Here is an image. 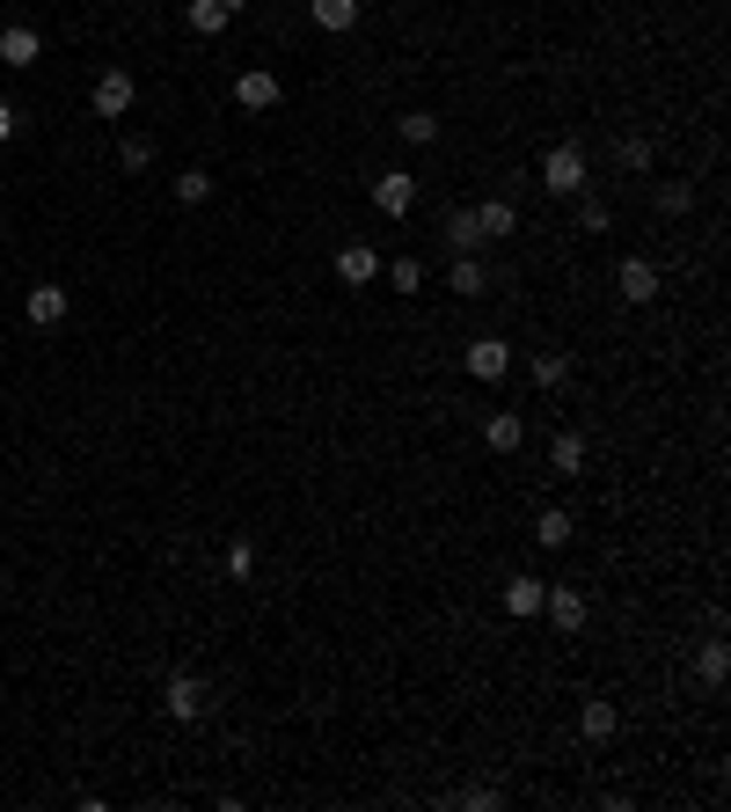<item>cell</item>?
<instances>
[{
  "label": "cell",
  "instance_id": "7a4b0ae2",
  "mask_svg": "<svg viewBox=\"0 0 731 812\" xmlns=\"http://www.w3.org/2000/svg\"><path fill=\"white\" fill-rule=\"evenodd\" d=\"M541 616L556 622L563 637H578L585 630V593L578 586H541Z\"/></svg>",
  "mask_w": 731,
  "mask_h": 812
},
{
  "label": "cell",
  "instance_id": "30bf717a",
  "mask_svg": "<svg viewBox=\"0 0 731 812\" xmlns=\"http://www.w3.org/2000/svg\"><path fill=\"white\" fill-rule=\"evenodd\" d=\"M23 315L37 322V330H59V322H67V286H29Z\"/></svg>",
  "mask_w": 731,
  "mask_h": 812
},
{
  "label": "cell",
  "instance_id": "3957f363",
  "mask_svg": "<svg viewBox=\"0 0 731 812\" xmlns=\"http://www.w3.org/2000/svg\"><path fill=\"white\" fill-rule=\"evenodd\" d=\"M541 183H549L556 198H578L585 191V154L578 147H556L549 162H541Z\"/></svg>",
  "mask_w": 731,
  "mask_h": 812
},
{
  "label": "cell",
  "instance_id": "836d02e7",
  "mask_svg": "<svg viewBox=\"0 0 731 812\" xmlns=\"http://www.w3.org/2000/svg\"><path fill=\"white\" fill-rule=\"evenodd\" d=\"M0 593H8V571H0Z\"/></svg>",
  "mask_w": 731,
  "mask_h": 812
},
{
  "label": "cell",
  "instance_id": "d6986e66",
  "mask_svg": "<svg viewBox=\"0 0 731 812\" xmlns=\"http://www.w3.org/2000/svg\"><path fill=\"white\" fill-rule=\"evenodd\" d=\"M446 249H454V256L483 249V227H476V213H446Z\"/></svg>",
  "mask_w": 731,
  "mask_h": 812
},
{
  "label": "cell",
  "instance_id": "9a60e30c",
  "mask_svg": "<svg viewBox=\"0 0 731 812\" xmlns=\"http://www.w3.org/2000/svg\"><path fill=\"white\" fill-rule=\"evenodd\" d=\"M308 15H315V29H329V37H344V29L359 23V0H308Z\"/></svg>",
  "mask_w": 731,
  "mask_h": 812
},
{
  "label": "cell",
  "instance_id": "ac0fdd59",
  "mask_svg": "<svg viewBox=\"0 0 731 812\" xmlns=\"http://www.w3.org/2000/svg\"><path fill=\"white\" fill-rule=\"evenodd\" d=\"M549 468H556V476H578V468H585V440H578V432H556V440H549Z\"/></svg>",
  "mask_w": 731,
  "mask_h": 812
},
{
  "label": "cell",
  "instance_id": "8fae6325",
  "mask_svg": "<svg viewBox=\"0 0 731 812\" xmlns=\"http://www.w3.org/2000/svg\"><path fill=\"white\" fill-rule=\"evenodd\" d=\"M476 227H483V242H498V235L519 227V205H512V198H483V205H476Z\"/></svg>",
  "mask_w": 731,
  "mask_h": 812
},
{
  "label": "cell",
  "instance_id": "7c38bea8",
  "mask_svg": "<svg viewBox=\"0 0 731 812\" xmlns=\"http://www.w3.org/2000/svg\"><path fill=\"white\" fill-rule=\"evenodd\" d=\"M519 440H527V425L512 418V410H490V425H483V446H490V454H519Z\"/></svg>",
  "mask_w": 731,
  "mask_h": 812
},
{
  "label": "cell",
  "instance_id": "484cf974",
  "mask_svg": "<svg viewBox=\"0 0 731 812\" xmlns=\"http://www.w3.org/2000/svg\"><path fill=\"white\" fill-rule=\"evenodd\" d=\"M695 673H703L709 689H717V681L731 673V652H724V644H703V659H695Z\"/></svg>",
  "mask_w": 731,
  "mask_h": 812
},
{
  "label": "cell",
  "instance_id": "52a82bcc",
  "mask_svg": "<svg viewBox=\"0 0 731 812\" xmlns=\"http://www.w3.org/2000/svg\"><path fill=\"white\" fill-rule=\"evenodd\" d=\"M468 373H476V381H505V373H512V345H505V337H476V345H468Z\"/></svg>",
  "mask_w": 731,
  "mask_h": 812
},
{
  "label": "cell",
  "instance_id": "277c9868",
  "mask_svg": "<svg viewBox=\"0 0 731 812\" xmlns=\"http://www.w3.org/2000/svg\"><path fill=\"white\" fill-rule=\"evenodd\" d=\"M614 286H622V300H630V308H644V300H658V264H651V256H622Z\"/></svg>",
  "mask_w": 731,
  "mask_h": 812
},
{
  "label": "cell",
  "instance_id": "8992f818",
  "mask_svg": "<svg viewBox=\"0 0 731 812\" xmlns=\"http://www.w3.org/2000/svg\"><path fill=\"white\" fill-rule=\"evenodd\" d=\"M132 96H140V81L110 67V74L96 81V96H88V103H96V118H124V110H132Z\"/></svg>",
  "mask_w": 731,
  "mask_h": 812
},
{
  "label": "cell",
  "instance_id": "9c48e42d",
  "mask_svg": "<svg viewBox=\"0 0 731 812\" xmlns=\"http://www.w3.org/2000/svg\"><path fill=\"white\" fill-rule=\"evenodd\" d=\"M37 51H45V37L29 23H8L0 29V67H37Z\"/></svg>",
  "mask_w": 731,
  "mask_h": 812
},
{
  "label": "cell",
  "instance_id": "d6a6232c",
  "mask_svg": "<svg viewBox=\"0 0 731 812\" xmlns=\"http://www.w3.org/2000/svg\"><path fill=\"white\" fill-rule=\"evenodd\" d=\"M8 132H15V110H8V103H0V140H8Z\"/></svg>",
  "mask_w": 731,
  "mask_h": 812
},
{
  "label": "cell",
  "instance_id": "2e32d148",
  "mask_svg": "<svg viewBox=\"0 0 731 812\" xmlns=\"http://www.w3.org/2000/svg\"><path fill=\"white\" fill-rule=\"evenodd\" d=\"M541 586H549V578H512V586H505V616L512 622L541 616Z\"/></svg>",
  "mask_w": 731,
  "mask_h": 812
},
{
  "label": "cell",
  "instance_id": "cb8c5ba5",
  "mask_svg": "<svg viewBox=\"0 0 731 812\" xmlns=\"http://www.w3.org/2000/svg\"><path fill=\"white\" fill-rule=\"evenodd\" d=\"M176 198H183V205H205V198H213V176H205V169H183V176H176Z\"/></svg>",
  "mask_w": 731,
  "mask_h": 812
},
{
  "label": "cell",
  "instance_id": "e0dca14e",
  "mask_svg": "<svg viewBox=\"0 0 731 812\" xmlns=\"http://www.w3.org/2000/svg\"><path fill=\"white\" fill-rule=\"evenodd\" d=\"M614 725H622V710H614V703H585V710H578V732L592 739V747H600V739H614Z\"/></svg>",
  "mask_w": 731,
  "mask_h": 812
},
{
  "label": "cell",
  "instance_id": "603a6c76",
  "mask_svg": "<svg viewBox=\"0 0 731 812\" xmlns=\"http://www.w3.org/2000/svg\"><path fill=\"white\" fill-rule=\"evenodd\" d=\"M403 140H410V147H432V140H439V118H432V110H410V118H403Z\"/></svg>",
  "mask_w": 731,
  "mask_h": 812
},
{
  "label": "cell",
  "instance_id": "83f0119b",
  "mask_svg": "<svg viewBox=\"0 0 731 812\" xmlns=\"http://www.w3.org/2000/svg\"><path fill=\"white\" fill-rule=\"evenodd\" d=\"M454 805H462V812H498V805H505V798H498V790H490V784H468L462 798H454Z\"/></svg>",
  "mask_w": 731,
  "mask_h": 812
},
{
  "label": "cell",
  "instance_id": "ba28073f",
  "mask_svg": "<svg viewBox=\"0 0 731 812\" xmlns=\"http://www.w3.org/2000/svg\"><path fill=\"white\" fill-rule=\"evenodd\" d=\"M235 15H242V0H191V8H183V23H191L197 37H219Z\"/></svg>",
  "mask_w": 731,
  "mask_h": 812
},
{
  "label": "cell",
  "instance_id": "4dcf8cb0",
  "mask_svg": "<svg viewBox=\"0 0 731 812\" xmlns=\"http://www.w3.org/2000/svg\"><path fill=\"white\" fill-rule=\"evenodd\" d=\"M256 571V549L249 541H227V578H249Z\"/></svg>",
  "mask_w": 731,
  "mask_h": 812
},
{
  "label": "cell",
  "instance_id": "1f68e13d",
  "mask_svg": "<svg viewBox=\"0 0 731 812\" xmlns=\"http://www.w3.org/2000/svg\"><path fill=\"white\" fill-rule=\"evenodd\" d=\"M118 162H124V169H146V162H154V147H146L140 132H132V140H124V147H118Z\"/></svg>",
  "mask_w": 731,
  "mask_h": 812
},
{
  "label": "cell",
  "instance_id": "5b68a950",
  "mask_svg": "<svg viewBox=\"0 0 731 812\" xmlns=\"http://www.w3.org/2000/svg\"><path fill=\"white\" fill-rule=\"evenodd\" d=\"M373 205L388 213V220H403L417 205V176H403V169H388V176H373Z\"/></svg>",
  "mask_w": 731,
  "mask_h": 812
},
{
  "label": "cell",
  "instance_id": "5bb4252c",
  "mask_svg": "<svg viewBox=\"0 0 731 812\" xmlns=\"http://www.w3.org/2000/svg\"><path fill=\"white\" fill-rule=\"evenodd\" d=\"M235 103H242V110H271V103H278V74H264V67L242 74L235 81Z\"/></svg>",
  "mask_w": 731,
  "mask_h": 812
},
{
  "label": "cell",
  "instance_id": "4316f807",
  "mask_svg": "<svg viewBox=\"0 0 731 812\" xmlns=\"http://www.w3.org/2000/svg\"><path fill=\"white\" fill-rule=\"evenodd\" d=\"M651 162H658V154H651V140H644V132H630V140H622V169H636V176H644Z\"/></svg>",
  "mask_w": 731,
  "mask_h": 812
},
{
  "label": "cell",
  "instance_id": "6da1fadb",
  "mask_svg": "<svg viewBox=\"0 0 731 812\" xmlns=\"http://www.w3.org/2000/svg\"><path fill=\"white\" fill-rule=\"evenodd\" d=\"M161 710H169L176 725H197V717L213 710V689H205L197 673H169V689H161Z\"/></svg>",
  "mask_w": 731,
  "mask_h": 812
},
{
  "label": "cell",
  "instance_id": "f1b7e54d",
  "mask_svg": "<svg viewBox=\"0 0 731 812\" xmlns=\"http://www.w3.org/2000/svg\"><path fill=\"white\" fill-rule=\"evenodd\" d=\"M608 220H614V213L600 205V198H585V205H578V227H585V235H608Z\"/></svg>",
  "mask_w": 731,
  "mask_h": 812
},
{
  "label": "cell",
  "instance_id": "f546056e",
  "mask_svg": "<svg viewBox=\"0 0 731 812\" xmlns=\"http://www.w3.org/2000/svg\"><path fill=\"white\" fill-rule=\"evenodd\" d=\"M687 205H695L687 183H658V213H687Z\"/></svg>",
  "mask_w": 731,
  "mask_h": 812
},
{
  "label": "cell",
  "instance_id": "7402d4cb",
  "mask_svg": "<svg viewBox=\"0 0 731 812\" xmlns=\"http://www.w3.org/2000/svg\"><path fill=\"white\" fill-rule=\"evenodd\" d=\"M535 541H541V549H563V541H571V513H541L535 520Z\"/></svg>",
  "mask_w": 731,
  "mask_h": 812
},
{
  "label": "cell",
  "instance_id": "d4e9b609",
  "mask_svg": "<svg viewBox=\"0 0 731 812\" xmlns=\"http://www.w3.org/2000/svg\"><path fill=\"white\" fill-rule=\"evenodd\" d=\"M388 286H395V294H417V286H424V264H417V256H395V264H388Z\"/></svg>",
  "mask_w": 731,
  "mask_h": 812
},
{
  "label": "cell",
  "instance_id": "ffe728a7",
  "mask_svg": "<svg viewBox=\"0 0 731 812\" xmlns=\"http://www.w3.org/2000/svg\"><path fill=\"white\" fill-rule=\"evenodd\" d=\"M535 381L541 389H563V381H571V359H563V351H535Z\"/></svg>",
  "mask_w": 731,
  "mask_h": 812
},
{
  "label": "cell",
  "instance_id": "4fadbf2b",
  "mask_svg": "<svg viewBox=\"0 0 731 812\" xmlns=\"http://www.w3.org/2000/svg\"><path fill=\"white\" fill-rule=\"evenodd\" d=\"M373 271H381V256H373L366 242H344V249H337V278H344V286H366Z\"/></svg>",
  "mask_w": 731,
  "mask_h": 812
},
{
  "label": "cell",
  "instance_id": "44dd1931",
  "mask_svg": "<svg viewBox=\"0 0 731 812\" xmlns=\"http://www.w3.org/2000/svg\"><path fill=\"white\" fill-rule=\"evenodd\" d=\"M446 286H454V294H483V264H476V256H454Z\"/></svg>",
  "mask_w": 731,
  "mask_h": 812
}]
</instances>
